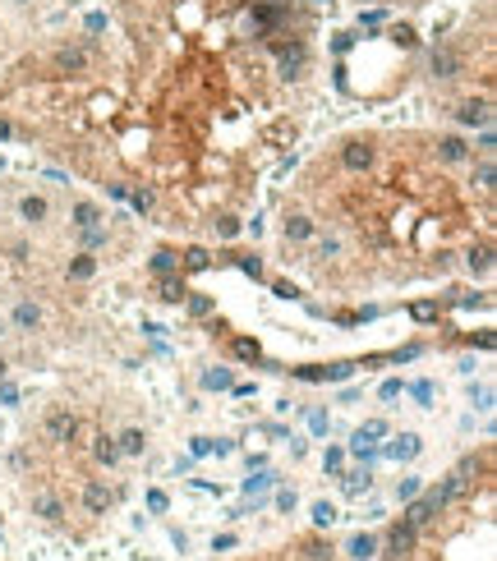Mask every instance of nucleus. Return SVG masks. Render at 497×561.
Returning a JSON list of instances; mask_svg holds the SVG:
<instances>
[{
    "label": "nucleus",
    "mask_w": 497,
    "mask_h": 561,
    "mask_svg": "<svg viewBox=\"0 0 497 561\" xmlns=\"http://www.w3.org/2000/svg\"><path fill=\"white\" fill-rule=\"evenodd\" d=\"M60 69H69V74H83V69H93V46L88 42H69V46H60Z\"/></svg>",
    "instance_id": "1"
},
{
    "label": "nucleus",
    "mask_w": 497,
    "mask_h": 561,
    "mask_svg": "<svg viewBox=\"0 0 497 561\" xmlns=\"http://www.w3.org/2000/svg\"><path fill=\"white\" fill-rule=\"evenodd\" d=\"M74 433H78V419H74L69 410H51V414H47V437H51V442H69Z\"/></svg>",
    "instance_id": "2"
},
{
    "label": "nucleus",
    "mask_w": 497,
    "mask_h": 561,
    "mask_svg": "<svg viewBox=\"0 0 497 561\" xmlns=\"http://www.w3.org/2000/svg\"><path fill=\"white\" fill-rule=\"evenodd\" d=\"M32 516H42V520L56 525V520L65 516V501L56 497V492H32Z\"/></svg>",
    "instance_id": "3"
},
{
    "label": "nucleus",
    "mask_w": 497,
    "mask_h": 561,
    "mask_svg": "<svg viewBox=\"0 0 497 561\" xmlns=\"http://www.w3.org/2000/svg\"><path fill=\"white\" fill-rule=\"evenodd\" d=\"M415 543H419V529H415V525H396V529H391V552H396V557L415 552Z\"/></svg>",
    "instance_id": "4"
},
{
    "label": "nucleus",
    "mask_w": 497,
    "mask_h": 561,
    "mask_svg": "<svg viewBox=\"0 0 497 561\" xmlns=\"http://www.w3.org/2000/svg\"><path fill=\"white\" fill-rule=\"evenodd\" d=\"M341 161H345L350 170H364V166H373V148H369V143H345Z\"/></svg>",
    "instance_id": "5"
},
{
    "label": "nucleus",
    "mask_w": 497,
    "mask_h": 561,
    "mask_svg": "<svg viewBox=\"0 0 497 561\" xmlns=\"http://www.w3.org/2000/svg\"><path fill=\"white\" fill-rule=\"evenodd\" d=\"M111 501H115V497H111V492H106L102 483H88V488H83V506H88L93 516H102V511H106Z\"/></svg>",
    "instance_id": "6"
},
{
    "label": "nucleus",
    "mask_w": 497,
    "mask_h": 561,
    "mask_svg": "<svg viewBox=\"0 0 497 561\" xmlns=\"http://www.w3.org/2000/svg\"><path fill=\"white\" fill-rule=\"evenodd\" d=\"M37 322H42V308H37V304H14V327L19 332H32V327H37Z\"/></svg>",
    "instance_id": "7"
},
{
    "label": "nucleus",
    "mask_w": 497,
    "mask_h": 561,
    "mask_svg": "<svg viewBox=\"0 0 497 561\" xmlns=\"http://www.w3.org/2000/svg\"><path fill=\"white\" fill-rule=\"evenodd\" d=\"M387 455H391V460H410V455H419V437H415V433L396 437V442L387 446Z\"/></svg>",
    "instance_id": "8"
},
{
    "label": "nucleus",
    "mask_w": 497,
    "mask_h": 561,
    "mask_svg": "<svg viewBox=\"0 0 497 561\" xmlns=\"http://www.w3.org/2000/svg\"><path fill=\"white\" fill-rule=\"evenodd\" d=\"M433 501L424 497V501H415V506H410V511H405V525H415V529H424V525H428V520H433Z\"/></svg>",
    "instance_id": "9"
},
{
    "label": "nucleus",
    "mask_w": 497,
    "mask_h": 561,
    "mask_svg": "<svg viewBox=\"0 0 497 561\" xmlns=\"http://www.w3.org/2000/svg\"><path fill=\"white\" fill-rule=\"evenodd\" d=\"M304 65H309V51H304V46H290V51H281V69H286V74H299Z\"/></svg>",
    "instance_id": "10"
},
{
    "label": "nucleus",
    "mask_w": 497,
    "mask_h": 561,
    "mask_svg": "<svg viewBox=\"0 0 497 561\" xmlns=\"http://www.w3.org/2000/svg\"><path fill=\"white\" fill-rule=\"evenodd\" d=\"M309 235H313L309 216H286V240H309Z\"/></svg>",
    "instance_id": "11"
},
{
    "label": "nucleus",
    "mask_w": 497,
    "mask_h": 561,
    "mask_svg": "<svg viewBox=\"0 0 497 561\" xmlns=\"http://www.w3.org/2000/svg\"><path fill=\"white\" fill-rule=\"evenodd\" d=\"M437 157H442V161H465V143H461V138H442V143H437Z\"/></svg>",
    "instance_id": "12"
},
{
    "label": "nucleus",
    "mask_w": 497,
    "mask_h": 561,
    "mask_svg": "<svg viewBox=\"0 0 497 561\" xmlns=\"http://www.w3.org/2000/svg\"><path fill=\"white\" fill-rule=\"evenodd\" d=\"M97 216H102V212H97L93 203H74V226H78V230H83V226H97Z\"/></svg>",
    "instance_id": "13"
},
{
    "label": "nucleus",
    "mask_w": 497,
    "mask_h": 561,
    "mask_svg": "<svg viewBox=\"0 0 497 561\" xmlns=\"http://www.w3.org/2000/svg\"><path fill=\"white\" fill-rule=\"evenodd\" d=\"M433 74H442V78L456 74V56H451V51H437L433 56Z\"/></svg>",
    "instance_id": "14"
},
{
    "label": "nucleus",
    "mask_w": 497,
    "mask_h": 561,
    "mask_svg": "<svg viewBox=\"0 0 497 561\" xmlns=\"http://www.w3.org/2000/svg\"><path fill=\"white\" fill-rule=\"evenodd\" d=\"M97 460H102V465H115V460H120V446H115L111 437H102L97 442Z\"/></svg>",
    "instance_id": "15"
},
{
    "label": "nucleus",
    "mask_w": 497,
    "mask_h": 561,
    "mask_svg": "<svg viewBox=\"0 0 497 561\" xmlns=\"http://www.w3.org/2000/svg\"><path fill=\"white\" fill-rule=\"evenodd\" d=\"M120 451H124V455H139V451H143V433H139V428H129V433L120 437Z\"/></svg>",
    "instance_id": "16"
},
{
    "label": "nucleus",
    "mask_w": 497,
    "mask_h": 561,
    "mask_svg": "<svg viewBox=\"0 0 497 561\" xmlns=\"http://www.w3.org/2000/svg\"><path fill=\"white\" fill-rule=\"evenodd\" d=\"M382 433H387V424H382V419H369V424L355 433V442H373V437H382Z\"/></svg>",
    "instance_id": "17"
},
{
    "label": "nucleus",
    "mask_w": 497,
    "mask_h": 561,
    "mask_svg": "<svg viewBox=\"0 0 497 561\" xmlns=\"http://www.w3.org/2000/svg\"><path fill=\"white\" fill-rule=\"evenodd\" d=\"M93 272H97V262H93V258H74V262H69V276H74V281H88Z\"/></svg>",
    "instance_id": "18"
},
{
    "label": "nucleus",
    "mask_w": 497,
    "mask_h": 561,
    "mask_svg": "<svg viewBox=\"0 0 497 561\" xmlns=\"http://www.w3.org/2000/svg\"><path fill=\"white\" fill-rule=\"evenodd\" d=\"M23 216H28V221H42V216H47V203H42V198H23Z\"/></svg>",
    "instance_id": "19"
},
{
    "label": "nucleus",
    "mask_w": 497,
    "mask_h": 561,
    "mask_svg": "<svg viewBox=\"0 0 497 561\" xmlns=\"http://www.w3.org/2000/svg\"><path fill=\"white\" fill-rule=\"evenodd\" d=\"M350 557L369 561V557H373V538H355V543H350Z\"/></svg>",
    "instance_id": "20"
},
{
    "label": "nucleus",
    "mask_w": 497,
    "mask_h": 561,
    "mask_svg": "<svg viewBox=\"0 0 497 561\" xmlns=\"http://www.w3.org/2000/svg\"><path fill=\"white\" fill-rule=\"evenodd\" d=\"M488 258H493L488 249H474V253H470V272H488Z\"/></svg>",
    "instance_id": "21"
},
{
    "label": "nucleus",
    "mask_w": 497,
    "mask_h": 561,
    "mask_svg": "<svg viewBox=\"0 0 497 561\" xmlns=\"http://www.w3.org/2000/svg\"><path fill=\"white\" fill-rule=\"evenodd\" d=\"M304 552H309V561H332V547L327 543H309Z\"/></svg>",
    "instance_id": "22"
},
{
    "label": "nucleus",
    "mask_w": 497,
    "mask_h": 561,
    "mask_svg": "<svg viewBox=\"0 0 497 561\" xmlns=\"http://www.w3.org/2000/svg\"><path fill=\"white\" fill-rule=\"evenodd\" d=\"M313 520H318V525H332V520H336V511H332L327 501H318V506H313Z\"/></svg>",
    "instance_id": "23"
},
{
    "label": "nucleus",
    "mask_w": 497,
    "mask_h": 561,
    "mask_svg": "<svg viewBox=\"0 0 497 561\" xmlns=\"http://www.w3.org/2000/svg\"><path fill=\"white\" fill-rule=\"evenodd\" d=\"M152 267H157V272H171V267H175V253H157Z\"/></svg>",
    "instance_id": "24"
},
{
    "label": "nucleus",
    "mask_w": 497,
    "mask_h": 561,
    "mask_svg": "<svg viewBox=\"0 0 497 561\" xmlns=\"http://www.w3.org/2000/svg\"><path fill=\"white\" fill-rule=\"evenodd\" d=\"M161 299H180V286L175 281H161Z\"/></svg>",
    "instance_id": "25"
},
{
    "label": "nucleus",
    "mask_w": 497,
    "mask_h": 561,
    "mask_svg": "<svg viewBox=\"0 0 497 561\" xmlns=\"http://www.w3.org/2000/svg\"><path fill=\"white\" fill-rule=\"evenodd\" d=\"M359 488H369V474H355V479L345 483V492H359Z\"/></svg>",
    "instance_id": "26"
},
{
    "label": "nucleus",
    "mask_w": 497,
    "mask_h": 561,
    "mask_svg": "<svg viewBox=\"0 0 497 561\" xmlns=\"http://www.w3.org/2000/svg\"><path fill=\"white\" fill-rule=\"evenodd\" d=\"M217 230H221V235H226V240H231V235H235V230H240V226H235L231 216H221V221H217Z\"/></svg>",
    "instance_id": "27"
}]
</instances>
